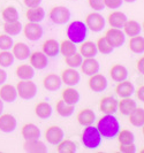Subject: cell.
I'll return each instance as SVG.
<instances>
[{
    "mask_svg": "<svg viewBox=\"0 0 144 153\" xmlns=\"http://www.w3.org/2000/svg\"><path fill=\"white\" fill-rule=\"evenodd\" d=\"M50 19L55 24H65L70 20V12L67 7L57 6V7L51 9Z\"/></svg>",
    "mask_w": 144,
    "mask_h": 153,
    "instance_id": "5b68a950",
    "label": "cell"
},
{
    "mask_svg": "<svg viewBox=\"0 0 144 153\" xmlns=\"http://www.w3.org/2000/svg\"><path fill=\"white\" fill-rule=\"evenodd\" d=\"M120 152L123 153H134L136 152V147L134 145V143L131 144H120Z\"/></svg>",
    "mask_w": 144,
    "mask_h": 153,
    "instance_id": "7dc6e473",
    "label": "cell"
},
{
    "mask_svg": "<svg viewBox=\"0 0 144 153\" xmlns=\"http://www.w3.org/2000/svg\"><path fill=\"white\" fill-rule=\"evenodd\" d=\"M134 85L133 83H130L128 81H121V82H119V84L116 85V88H115V92H116V94L119 96V97H121V98H126V97H130L133 93H134Z\"/></svg>",
    "mask_w": 144,
    "mask_h": 153,
    "instance_id": "44dd1931",
    "label": "cell"
},
{
    "mask_svg": "<svg viewBox=\"0 0 144 153\" xmlns=\"http://www.w3.org/2000/svg\"><path fill=\"white\" fill-rule=\"evenodd\" d=\"M13 46V39L9 35H0V50L8 51Z\"/></svg>",
    "mask_w": 144,
    "mask_h": 153,
    "instance_id": "ee69618b",
    "label": "cell"
},
{
    "mask_svg": "<svg viewBox=\"0 0 144 153\" xmlns=\"http://www.w3.org/2000/svg\"><path fill=\"white\" fill-rule=\"evenodd\" d=\"M2 111H4V101L0 99V115L2 114Z\"/></svg>",
    "mask_w": 144,
    "mask_h": 153,
    "instance_id": "f5cc1de1",
    "label": "cell"
},
{
    "mask_svg": "<svg viewBox=\"0 0 144 153\" xmlns=\"http://www.w3.org/2000/svg\"><path fill=\"white\" fill-rule=\"evenodd\" d=\"M76 150H77L76 144L69 139H66V140L62 139L57 147V151L59 153H75Z\"/></svg>",
    "mask_w": 144,
    "mask_h": 153,
    "instance_id": "d590c367",
    "label": "cell"
},
{
    "mask_svg": "<svg viewBox=\"0 0 144 153\" xmlns=\"http://www.w3.org/2000/svg\"><path fill=\"white\" fill-rule=\"evenodd\" d=\"M88 35V28L82 21H74L67 28V37L74 44L83 43Z\"/></svg>",
    "mask_w": 144,
    "mask_h": 153,
    "instance_id": "7a4b0ae2",
    "label": "cell"
},
{
    "mask_svg": "<svg viewBox=\"0 0 144 153\" xmlns=\"http://www.w3.org/2000/svg\"><path fill=\"white\" fill-rule=\"evenodd\" d=\"M62 100L69 105H76L80 100V93L73 88H67L62 91Z\"/></svg>",
    "mask_w": 144,
    "mask_h": 153,
    "instance_id": "f1b7e54d",
    "label": "cell"
},
{
    "mask_svg": "<svg viewBox=\"0 0 144 153\" xmlns=\"http://www.w3.org/2000/svg\"><path fill=\"white\" fill-rule=\"evenodd\" d=\"M43 85L48 91H57L61 86V78L57 74H48L44 78Z\"/></svg>",
    "mask_w": 144,
    "mask_h": 153,
    "instance_id": "ac0fdd59",
    "label": "cell"
},
{
    "mask_svg": "<svg viewBox=\"0 0 144 153\" xmlns=\"http://www.w3.org/2000/svg\"><path fill=\"white\" fill-rule=\"evenodd\" d=\"M122 0H104V5L105 7L111 8V9H118L119 7H121Z\"/></svg>",
    "mask_w": 144,
    "mask_h": 153,
    "instance_id": "f6af8a7d",
    "label": "cell"
},
{
    "mask_svg": "<svg viewBox=\"0 0 144 153\" xmlns=\"http://www.w3.org/2000/svg\"><path fill=\"white\" fill-rule=\"evenodd\" d=\"M16 128V119L12 114L0 115V130L2 132H12Z\"/></svg>",
    "mask_w": 144,
    "mask_h": 153,
    "instance_id": "8fae6325",
    "label": "cell"
},
{
    "mask_svg": "<svg viewBox=\"0 0 144 153\" xmlns=\"http://www.w3.org/2000/svg\"><path fill=\"white\" fill-rule=\"evenodd\" d=\"M104 37L106 38V40L113 48L114 47H120L121 45H123L125 39H126L125 32L121 31L120 29H116V28H112V29L107 30Z\"/></svg>",
    "mask_w": 144,
    "mask_h": 153,
    "instance_id": "52a82bcc",
    "label": "cell"
},
{
    "mask_svg": "<svg viewBox=\"0 0 144 153\" xmlns=\"http://www.w3.org/2000/svg\"><path fill=\"white\" fill-rule=\"evenodd\" d=\"M118 139H119V143L120 144H131V143H134V134L131 132V131L129 130H121L118 132Z\"/></svg>",
    "mask_w": 144,
    "mask_h": 153,
    "instance_id": "60d3db41",
    "label": "cell"
},
{
    "mask_svg": "<svg viewBox=\"0 0 144 153\" xmlns=\"http://www.w3.org/2000/svg\"><path fill=\"white\" fill-rule=\"evenodd\" d=\"M137 69H138V71L141 73V74H143L144 73V58H141L138 62H137Z\"/></svg>",
    "mask_w": 144,
    "mask_h": 153,
    "instance_id": "f907efd6",
    "label": "cell"
},
{
    "mask_svg": "<svg viewBox=\"0 0 144 153\" xmlns=\"http://www.w3.org/2000/svg\"><path fill=\"white\" fill-rule=\"evenodd\" d=\"M129 122L134 127H143L144 124V109L143 108H135L129 114Z\"/></svg>",
    "mask_w": 144,
    "mask_h": 153,
    "instance_id": "4dcf8cb0",
    "label": "cell"
},
{
    "mask_svg": "<svg viewBox=\"0 0 144 153\" xmlns=\"http://www.w3.org/2000/svg\"><path fill=\"white\" fill-rule=\"evenodd\" d=\"M35 112H36V115L38 117L45 120L52 115V107L50 104H47L45 101H42V102L37 104V106L35 108Z\"/></svg>",
    "mask_w": 144,
    "mask_h": 153,
    "instance_id": "d6a6232c",
    "label": "cell"
},
{
    "mask_svg": "<svg viewBox=\"0 0 144 153\" xmlns=\"http://www.w3.org/2000/svg\"><path fill=\"white\" fill-rule=\"evenodd\" d=\"M22 136L25 140H32V139H38L40 136V130L37 126L28 123L22 128Z\"/></svg>",
    "mask_w": 144,
    "mask_h": 153,
    "instance_id": "cb8c5ba5",
    "label": "cell"
},
{
    "mask_svg": "<svg viewBox=\"0 0 144 153\" xmlns=\"http://www.w3.org/2000/svg\"><path fill=\"white\" fill-rule=\"evenodd\" d=\"M88 84L93 92H103L107 88V79L104 75L96 73V74L91 75Z\"/></svg>",
    "mask_w": 144,
    "mask_h": 153,
    "instance_id": "9c48e42d",
    "label": "cell"
},
{
    "mask_svg": "<svg viewBox=\"0 0 144 153\" xmlns=\"http://www.w3.org/2000/svg\"><path fill=\"white\" fill-rule=\"evenodd\" d=\"M95 119H96V115L93 113V111H91L89 108L80 111V113L77 114V121L81 126H84V127L91 126L95 122Z\"/></svg>",
    "mask_w": 144,
    "mask_h": 153,
    "instance_id": "603a6c76",
    "label": "cell"
},
{
    "mask_svg": "<svg viewBox=\"0 0 144 153\" xmlns=\"http://www.w3.org/2000/svg\"><path fill=\"white\" fill-rule=\"evenodd\" d=\"M30 56V65L36 69H44L48 65L47 56L43 52H34Z\"/></svg>",
    "mask_w": 144,
    "mask_h": 153,
    "instance_id": "9a60e30c",
    "label": "cell"
},
{
    "mask_svg": "<svg viewBox=\"0 0 144 153\" xmlns=\"http://www.w3.org/2000/svg\"><path fill=\"white\" fill-rule=\"evenodd\" d=\"M6 79H7V73L4 69L0 68V85L4 84L6 82Z\"/></svg>",
    "mask_w": 144,
    "mask_h": 153,
    "instance_id": "681fc988",
    "label": "cell"
},
{
    "mask_svg": "<svg viewBox=\"0 0 144 153\" xmlns=\"http://www.w3.org/2000/svg\"><path fill=\"white\" fill-rule=\"evenodd\" d=\"M45 138L50 144L57 145L63 139V130L57 126H52L45 131Z\"/></svg>",
    "mask_w": 144,
    "mask_h": 153,
    "instance_id": "30bf717a",
    "label": "cell"
},
{
    "mask_svg": "<svg viewBox=\"0 0 144 153\" xmlns=\"http://www.w3.org/2000/svg\"><path fill=\"white\" fill-rule=\"evenodd\" d=\"M82 45L80 47V54L84 58H95V55L97 54L98 50L97 46L93 42H83L81 43Z\"/></svg>",
    "mask_w": 144,
    "mask_h": 153,
    "instance_id": "83f0119b",
    "label": "cell"
},
{
    "mask_svg": "<svg viewBox=\"0 0 144 153\" xmlns=\"http://www.w3.org/2000/svg\"><path fill=\"white\" fill-rule=\"evenodd\" d=\"M17 96L22 99H32L37 93V85L31 79H21L16 85Z\"/></svg>",
    "mask_w": 144,
    "mask_h": 153,
    "instance_id": "277c9868",
    "label": "cell"
},
{
    "mask_svg": "<svg viewBox=\"0 0 144 153\" xmlns=\"http://www.w3.org/2000/svg\"><path fill=\"white\" fill-rule=\"evenodd\" d=\"M43 53L46 56H57L59 53V43L55 39H47L43 44Z\"/></svg>",
    "mask_w": 144,
    "mask_h": 153,
    "instance_id": "4316f807",
    "label": "cell"
},
{
    "mask_svg": "<svg viewBox=\"0 0 144 153\" xmlns=\"http://www.w3.org/2000/svg\"><path fill=\"white\" fill-rule=\"evenodd\" d=\"M59 52H61V54L65 55V56H69V55H72L76 52V46L69 39L68 40H63L59 45Z\"/></svg>",
    "mask_w": 144,
    "mask_h": 153,
    "instance_id": "74e56055",
    "label": "cell"
},
{
    "mask_svg": "<svg viewBox=\"0 0 144 153\" xmlns=\"http://www.w3.org/2000/svg\"><path fill=\"white\" fill-rule=\"evenodd\" d=\"M14 62V55L8 51L0 52V66L1 67H9Z\"/></svg>",
    "mask_w": 144,
    "mask_h": 153,
    "instance_id": "7bdbcfd3",
    "label": "cell"
},
{
    "mask_svg": "<svg viewBox=\"0 0 144 153\" xmlns=\"http://www.w3.org/2000/svg\"><path fill=\"white\" fill-rule=\"evenodd\" d=\"M81 69L85 75H93L96 73H98L99 70V62L95 59V58H87L84 61L81 63Z\"/></svg>",
    "mask_w": 144,
    "mask_h": 153,
    "instance_id": "2e32d148",
    "label": "cell"
},
{
    "mask_svg": "<svg viewBox=\"0 0 144 153\" xmlns=\"http://www.w3.org/2000/svg\"><path fill=\"white\" fill-rule=\"evenodd\" d=\"M122 28H123V30H125V35H127L129 37L140 35V32L142 30L140 23L136 22V21H134V20H127Z\"/></svg>",
    "mask_w": 144,
    "mask_h": 153,
    "instance_id": "f546056e",
    "label": "cell"
},
{
    "mask_svg": "<svg viewBox=\"0 0 144 153\" xmlns=\"http://www.w3.org/2000/svg\"><path fill=\"white\" fill-rule=\"evenodd\" d=\"M129 48L134 53H143L144 52V38L140 35L133 36L129 42Z\"/></svg>",
    "mask_w": 144,
    "mask_h": 153,
    "instance_id": "836d02e7",
    "label": "cell"
},
{
    "mask_svg": "<svg viewBox=\"0 0 144 153\" xmlns=\"http://www.w3.org/2000/svg\"><path fill=\"white\" fill-rule=\"evenodd\" d=\"M122 1H125V2H127V4H133V2H135L136 0H122Z\"/></svg>",
    "mask_w": 144,
    "mask_h": 153,
    "instance_id": "db71d44e",
    "label": "cell"
},
{
    "mask_svg": "<svg viewBox=\"0 0 144 153\" xmlns=\"http://www.w3.org/2000/svg\"><path fill=\"white\" fill-rule=\"evenodd\" d=\"M85 25L93 32H99L105 28V19L99 13H91L85 19Z\"/></svg>",
    "mask_w": 144,
    "mask_h": 153,
    "instance_id": "8992f818",
    "label": "cell"
},
{
    "mask_svg": "<svg viewBox=\"0 0 144 153\" xmlns=\"http://www.w3.org/2000/svg\"><path fill=\"white\" fill-rule=\"evenodd\" d=\"M96 46H97V50H98L100 53L103 54H110L113 52V47L110 45V43L106 40V38L105 37H100V38L97 40V44H96Z\"/></svg>",
    "mask_w": 144,
    "mask_h": 153,
    "instance_id": "ab89813d",
    "label": "cell"
},
{
    "mask_svg": "<svg viewBox=\"0 0 144 153\" xmlns=\"http://www.w3.org/2000/svg\"><path fill=\"white\" fill-rule=\"evenodd\" d=\"M82 143L84 147L89 150H95L101 144V135L96 127L87 126V128L82 132Z\"/></svg>",
    "mask_w": 144,
    "mask_h": 153,
    "instance_id": "3957f363",
    "label": "cell"
},
{
    "mask_svg": "<svg viewBox=\"0 0 144 153\" xmlns=\"http://www.w3.org/2000/svg\"><path fill=\"white\" fill-rule=\"evenodd\" d=\"M42 0H23L24 5L27 7H35V6H39Z\"/></svg>",
    "mask_w": 144,
    "mask_h": 153,
    "instance_id": "c3c4849f",
    "label": "cell"
},
{
    "mask_svg": "<svg viewBox=\"0 0 144 153\" xmlns=\"http://www.w3.org/2000/svg\"><path fill=\"white\" fill-rule=\"evenodd\" d=\"M88 1H89L90 7L95 10H103L105 8L104 0H88Z\"/></svg>",
    "mask_w": 144,
    "mask_h": 153,
    "instance_id": "bcb514c9",
    "label": "cell"
},
{
    "mask_svg": "<svg viewBox=\"0 0 144 153\" xmlns=\"http://www.w3.org/2000/svg\"><path fill=\"white\" fill-rule=\"evenodd\" d=\"M99 108L105 114H113L118 109V101L114 99L113 97H110V96L104 97L100 100Z\"/></svg>",
    "mask_w": 144,
    "mask_h": 153,
    "instance_id": "4fadbf2b",
    "label": "cell"
},
{
    "mask_svg": "<svg viewBox=\"0 0 144 153\" xmlns=\"http://www.w3.org/2000/svg\"><path fill=\"white\" fill-rule=\"evenodd\" d=\"M137 98L141 100V101H143L144 100V86L143 85L137 90Z\"/></svg>",
    "mask_w": 144,
    "mask_h": 153,
    "instance_id": "816d5d0a",
    "label": "cell"
},
{
    "mask_svg": "<svg viewBox=\"0 0 144 153\" xmlns=\"http://www.w3.org/2000/svg\"><path fill=\"white\" fill-rule=\"evenodd\" d=\"M2 19L6 22H13V21H17L19 20V13L17 9L13 6L6 7L2 10Z\"/></svg>",
    "mask_w": 144,
    "mask_h": 153,
    "instance_id": "f35d334b",
    "label": "cell"
},
{
    "mask_svg": "<svg viewBox=\"0 0 144 153\" xmlns=\"http://www.w3.org/2000/svg\"><path fill=\"white\" fill-rule=\"evenodd\" d=\"M13 47V55L14 58L19 59V60H25L29 58L30 55V48L29 46L24 43H16L15 45L12 46Z\"/></svg>",
    "mask_w": 144,
    "mask_h": 153,
    "instance_id": "7402d4cb",
    "label": "cell"
},
{
    "mask_svg": "<svg viewBox=\"0 0 144 153\" xmlns=\"http://www.w3.org/2000/svg\"><path fill=\"white\" fill-rule=\"evenodd\" d=\"M96 128L100 132L101 137L111 139L116 137L118 132L120 131V124L115 116L112 114H106L99 119Z\"/></svg>",
    "mask_w": 144,
    "mask_h": 153,
    "instance_id": "6da1fadb",
    "label": "cell"
},
{
    "mask_svg": "<svg viewBox=\"0 0 144 153\" xmlns=\"http://www.w3.org/2000/svg\"><path fill=\"white\" fill-rule=\"evenodd\" d=\"M24 35L29 40L36 42L43 36V28L37 22H29L24 27Z\"/></svg>",
    "mask_w": 144,
    "mask_h": 153,
    "instance_id": "ba28073f",
    "label": "cell"
},
{
    "mask_svg": "<svg viewBox=\"0 0 144 153\" xmlns=\"http://www.w3.org/2000/svg\"><path fill=\"white\" fill-rule=\"evenodd\" d=\"M16 97H17V91L15 86L10 84H4L0 88V99L2 101L13 102L15 101Z\"/></svg>",
    "mask_w": 144,
    "mask_h": 153,
    "instance_id": "5bb4252c",
    "label": "cell"
},
{
    "mask_svg": "<svg viewBox=\"0 0 144 153\" xmlns=\"http://www.w3.org/2000/svg\"><path fill=\"white\" fill-rule=\"evenodd\" d=\"M57 112L60 116L68 117L74 113V105H69L63 100H59L57 104Z\"/></svg>",
    "mask_w": 144,
    "mask_h": 153,
    "instance_id": "e575fe53",
    "label": "cell"
},
{
    "mask_svg": "<svg viewBox=\"0 0 144 153\" xmlns=\"http://www.w3.org/2000/svg\"><path fill=\"white\" fill-rule=\"evenodd\" d=\"M110 75L112 77V79L115 82H121L127 79L128 77V70L126 67H123L122 65H114L110 70Z\"/></svg>",
    "mask_w": 144,
    "mask_h": 153,
    "instance_id": "ffe728a7",
    "label": "cell"
},
{
    "mask_svg": "<svg viewBox=\"0 0 144 153\" xmlns=\"http://www.w3.org/2000/svg\"><path fill=\"white\" fill-rule=\"evenodd\" d=\"M65 61H66V63L68 65L70 68H77V67L81 66L83 59H82V55L81 54L75 52V53L69 55V56H65Z\"/></svg>",
    "mask_w": 144,
    "mask_h": 153,
    "instance_id": "b9f144b4",
    "label": "cell"
},
{
    "mask_svg": "<svg viewBox=\"0 0 144 153\" xmlns=\"http://www.w3.org/2000/svg\"><path fill=\"white\" fill-rule=\"evenodd\" d=\"M118 107H119V111L121 114L129 115L136 108V102L130 97H126V98H122L121 101L118 102Z\"/></svg>",
    "mask_w": 144,
    "mask_h": 153,
    "instance_id": "484cf974",
    "label": "cell"
},
{
    "mask_svg": "<svg viewBox=\"0 0 144 153\" xmlns=\"http://www.w3.org/2000/svg\"><path fill=\"white\" fill-rule=\"evenodd\" d=\"M128 19L127 16L125 15L122 12H113L108 15V23L112 28H116V29H120L123 27V24L126 23Z\"/></svg>",
    "mask_w": 144,
    "mask_h": 153,
    "instance_id": "d4e9b609",
    "label": "cell"
},
{
    "mask_svg": "<svg viewBox=\"0 0 144 153\" xmlns=\"http://www.w3.org/2000/svg\"><path fill=\"white\" fill-rule=\"evenodd\" d=\"M16 75L20 79H31L35 76V70L31 65H21L16 68Z\"/></svg>",
    "mask_w": 144,
    "mask_h": 153,
    "instance_id": "1f68e13d",
    "label": "cell"
},
{
    "mask_svg": "<svg viewBox=\"0 0 144 153\" xmlns=\"http://www.w3.org/2000/svg\"><path fill=\"white\" fill-rule=\"evenodd\" d=\"M4 30L9 36H16L22 30V24L21 22H19V20L13 22H6L4 25Z\"/></svg>",
    "mask_w": 144,
    "mask_h": 153,
    "instance_id": "8d00e7d4",
    "label": "cell"
},
{
    "mask_svg": "<svg viewBox=\"0 0 144 153\" xmlns=\"http://www.w3.org/2000/svg\"><path fill=\"white\" fill-rule=\"evenodd\" d=\"M80 79H81V76H80V74H78L74 68L66 69V70H63L62 74H61V81H62L65 84L69 85V86L78 84V83H80Z\"/></svg>",
    "mask_w": 144,
    "mask_h": 153,
    "instance_id": "7c38bea8",
    "label": "cell"
},
{
    "mask_svg": "<svg viewBox=\"0 0 144 153\" xmlns=\"http://www.w3.org/2000/svg\"><path fill=\"white\" fill-rule=\"evenodd\" d=\"M23 149L27 152L32 153H45L47 151V147L45 144L38 139H32V140H25V143L23 144Z\"/></svg>",
    "mask_w": 144,
    "mask_h": 153,
    "instance_id": "e0dca14e",
    "label": "cell"
},
{
    "mask_svg": "<svg viewBox=\"0 0 144 153\" xmlns=\"http://www.w3.org/2000/svg\"><path fill=\"white\" fill-rule=\"evenodd\" d=\"M27 19L29 20V22H42L45 17V10L39 6H35V7H29V9L25 13Z\"/></svg>",
    "mask_w": 144,
    "mask_h": 153,
    "instance_id": "d6986e66",
    "label": "cell"
}]
</instances>
